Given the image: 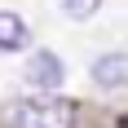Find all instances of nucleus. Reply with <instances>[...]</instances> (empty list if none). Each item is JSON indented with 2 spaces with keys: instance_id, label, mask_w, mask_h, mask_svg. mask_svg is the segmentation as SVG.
<instances>
[{
  "instance_id": "obj_1",
  "label": "nucleus",
  "mask_w": 128,
  "mask_h": 128,
  "mask_svg": "<svg viewBox=\"0 0 128 128\" xmlns=\"http://www.w3.org/2000/svg\"><path fill=\"white\" fill-rule=\"evenodd\" d=\"M80 106L62 93H36V97H13L4 106L9 128H75Z\"/></svg>"
},
{
  "instance_id": "obj_2",
  "label": "nucleus",
  "mask_w": 128,
  "mask_h": 128,
  "mask_svg": "<svg viewBox=\"0 0 128 128\" xmlns=\"http://www.w3.org/2000/svg\"><path fill=\"white\" fill-rule=\"evenodd\" d=\"M62 80H66V66H62V58H58V53L36 49L31 58H26V84H36L40 93H53Z\"/></svg>"
},
{
  "instance_id": "obj_3",
  "label": "nucleus",
  "mask_w": 128,
  "mask_h": 128,
  "mask_svg": "<svg viewBox=\"0 0 128 128\" xmlns=\"http://www.w3.org/2000/svg\"><path fill=\"white\" fill-rule=\"evenodd\" d=\"M93 84L102 88H124L128 84V53H102L93 62Z\"/></svg>"
},
{
  "instance_id": "obj_4",
  "label": "nucleus",
  "mask_w": 128,
  "mask_h": 128,
  "mask_svg": "<svg viewBox=\"0 0 128 128\" xmlns=\"http://www.w3.org/2000/svg\"><path fill=\"white\" fill-rule=\"evenodd\" d=\"M26 44H31V26L22 22V13L0 9V49L4 53H22Z\"/></svg>"
},
{
  "instance_id": "obj_5",
  "label": "nucleus",
  "mask_w": 128,
  "mask_h": 128,
  "mask_svg": "<svg viewBox=\"0 0 128 128\" xmlns=\"http://www.w3.org/2000/svg\"><path fill=\"white\" fill-rule=\"evenodd\" d=\"M58 4H62L71 18H93V13L102 9V0H58Z\"/></svg>"
}]
</instances>
